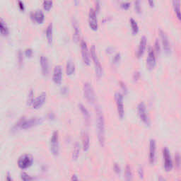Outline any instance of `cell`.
Wrapping results in <instances>:
<instances>
[{"label":"cell","instance_id":"6da1fadb","mask_svg":"<svg viewBox=\"0 0 181 181\" xmlns=\"http://www.w3.org/2000/svg\"><path fill=\"white\" fill-rule=\"evenodd\" d=\"M96 130L98 139L101 147L105 144V119L103 113L100 107H96Z\"/></svg>","mask_w":181,"mask_h":181},{"label":"cell","instance_id":"7a4b0ae2","mask_svg":"<svg viewBox=\"0 0 181 181\" xmlns=\"http://www.w3.org/2000/svg\"><path fill=\"white\" fill-rule=\"evenodd\" d=\"M43 123V119L39 117H32L29 118L21 117L13 127V130H17L19 129L27 130L33 127L40 125Z\"/></svg>","mask_w":181,"mask_h":181},{"label":"cell","instance_id":"3957f363","mask_svg":"<svg viewBox=\"0 0 181 181\" xmlns=\"http://www.w3.org/2000/svg\"><path fill=\"white\" fill-rule=\"evenodd\" d=\"M91 55L93 61V63H94L96 75H97L98 77H101L102 72H103V69H102V66L101 62H100L99 59L98 57L96 48L94 45H92L91 47Z\"/></svg>","mask_w":181,"mask_h":181},{"label":"cell","instance_id":"277c9868","mask_svg":"<svg viewBox=\"0 0 181 181\" xmlns=\"http://www.w3.org/2000/svg\"><path fill=\"white\" fill-rule=\"evenodd\" d=\"M33 163V156L30 154H26L19 157L17 164H18L19 169L25 170L31 166Z\"/></svg>","mask_w":181,"mask_h":181},{"label":"cell","instance_id":"5b68a950","mask_svg":"<svg viewBox=\"0 0 181 181\" xmlns=\"http://www.w3.org/2000/svg\"><path fill=\"white\" fill-rule=\"evenodd\" d=\"M50 151L52 154L54 156H58L59 152H60V142H59L58 131H54L52 132L50 138Z\"/></svg>","mask_w":181,"mask_h":181},{"label":"cell","instance_id":"8992f818","mask_svg":"<svg viewBox=\"0 0 181 181\" xmlns=\"http://www.w3.org/2000/svg\"><path fill=\"white\" fill-rule=\"evenodd\" d=\"M83 91H84V96L87 101L91 103H94L96 101V96L92 85L89 82L84 83V86H83Z\"/></svg>","mask_w":181,"mask_h":181},{"label":"cell","instance_id":"52a82bcc","mask_svg":"<svg viewBox=\"0 0 181 181\" xmlns=\"http://www.w3.org/2000/svg\"><path fill=\"white\" fill-rule=\"evenodd\" d=\"M137 112H138V115L139 118L143 122L145 125H149L150 124V119L149 115L147 114V107L144 102H141L138 104L137 106Z\"/></svg>","mask_w":181,"mask_h":181},{"label":"cell","instance_id":"ba28073f","mask_svg":"<svg viewBox=\"0 0 181 181\" xmlns=\"http://www.w3.org/2000/svg\"><path fill=\"white\" fill-rule=\"evenodd\" d=\"M115 99L116 101L117 113L120 118H123L125 115V109H124V102H123V95L122 93L117 92L115 94Z\"/></svg>","mask_w":181,"mask_h":181},{"label":"cell","instance_id":"9c48e42d","mask_svg":"<svg viewBox=\"0 0 181 181\" xmlns=\"http://www.w3.org/2000/svg\"><path fill=\"white\" fill-rule=\"evenodd\" d=\"M163 161H164V168L166 171H170L173 168V161H172L170 151L167 147L163 149Z\"/></svg>","mask_w":181,"mask_h":181},{"label":"cell","instance_id":"30bf717a","mask_svg":"<svg viewBox=\"0 0 181 181\" xmlns=\"http://www.w3.org/2000/svg\"><path fill=\"white\" fill-rule=\"evenodd\" d=\"M80 45L83 60H84L85 64H90V56H89V52L88 46H87V43L84 40H82L80 43Z\"/></svg>","mask_w":181,"mask_h":181},{"label":"cell","instance_id":"8fae6325","mask_svg":"<svg viewBox=\"0 0 181 181\" xmlns=\"http://www.w3.org/2000/svg\"><path fill=\"white\" fill-rule=\"evenodd\" d=\"M89 24L93 30H97L98 21L96 18V12L95 9L91 8L89 13Z\"/></svg>","mask_w":181,"mask_h":181},{"label":"cell","instance_id":"7c38bea8","mask_svg":"<svg viewBox=\"0 0 181 181\" xmlns=\"http://www.w3.org/2000/svg\"><path fill=\"white\" fill-rule=\"evenodd\" d=\"M156 54L154 50L151 47H149V51H148V57L147 59V65L149 69L154 68L156 65Z\"/></svg>","mask_w":181,"mask_h":181},{"label":"cell","instance_id":"4fadbf2b","mask_svg":"<svg viewBox=\"0 0 181 181\" xmlns=\"http://www.w3.org/2000/svg\"><path fill=\"white\" fill-rule=\"evenodd\" d=\"M62 79V69L60 65H56L54 67L53 74H52V80L55 84H60Z\"/></svg>","mask_w":181,"mask_h":181},{"label":"cell","instance_id":"5bb4252c","mask_svg":"<svg viewBox=\"0 0 181 181\" xmlns=\"http://www.w3.org/2000/svg\"><path fill=\"white\" fill-rule=\"evenodd\" d=\"M156 144L155 139H151L149 142V162L151 164H154L156 160Z\"/></svg>","mask_w":181,"mask_h":181},{"label":"cell","instance_id":"9a60e30c","mask_svg":"<svg viewBox=\"0 0 181 181\" xmlns=\"http://www.w3.org/2000/svg\"><path fill=\"white\" fill-rule=\"evenodd\" d=\"M46 98H47L46 93L45 92L41 93L38 97H36V99H34V101L32 105L33 108L35 109H38L39 108H40V107L44 104L45 101H46Z\"/></svg>","mask_w":181,"mask_h":181},{"label":"cell","instance_id":"2e32d148","mask_svg":"<svg viewBox=\"0 0 181 181\" xmlns=\"http://www.w3.org/2000/svg\"><path fill=\"white\" fill-rule=\"evenodd\" d=\"M40 62L41 66V70L44 76H47L49 73V61L48 59L45 55H42L40 57Z\"/></svg>","mask_w":181,"mask_h":181},{"label":"cell","instance_id":"e0dca14e","mask_svg":"<svg viewBox=\"0 0 181 181\" xmlns=\"http://www.w3.org/2000/svg\"><path fill=\"white\" fill-rule=\"evenodd\" d=\"M30 17H31L33 20L38 23H42L45 19L44 14H43L42 10L40 9H38L36 10V12H32L31 14H30Z\"/></svg>","mask_w":181,"mask_h":181},{"label":"cell","instance_id":"ac0fdd59","mask_svg":"<svg viewBox=\"0 0 181 181\" xmlns=\"http://www.w3.org/2000/svg\"><path fill=\"white\" fill-rule=\"evenodd\" d=\"M159 33H160V36L161 38V41H162V44L163 49L165 50V52H169L171 50V45H170L169 38H168L167 35L165 34L164 31H163L162 30H159Z\"/></svg>","mask_w":181,"mask_h":181},{"label":"cell","instance_id":"d6986e66","mask_svg":"<svg viewBox=\"0 0 181 181\" xmlns=\"http://www.w3.org/2000/svg\"><path fill=\"white\" fill-rule=\"evenodd\" d=\"M71 23H72V26L74 28V34H73V38L76 42H77L80 38V27L78 25V21L75 18H72V21H71Z\"/></svg>","mask_w":181,"mask_h":181},{"label":"cell","instance_id":"ffe728a7","mask_svg":"<svg viewBox=\"0 0 181 181\" xmlns=\"http://www.w3.org/2000/svg\"><path fill=\"white\" fill-rule=\"evenodd\" d=\"M82 147L84 151H88L90 147V137L86 131H84L82 134Z\"/></svg>","mask_w":181,"mask_h":181},{"label":"cell","instance_id":"44dd1931","mask_svg":"<svg viewBox=\"0 0 181 181\" xmlns=\"http://www.w3.org/2000/svg\"><path fill=\"white\" fill-rule=\"evenodd\" d=\"M146 45H147V38L146 36H142L140 39V42L139 44V47L137 52V55L138 57L142 55L146 49Z\"/></svg>","mask_w":181,"mask_h":181},{"label":"cell","instance_id":"7402d4cb","mask_svg":"<svg viewBox=\"0 0 181 181\" xmlns=\"http://www.w3.org/2000/svg\"><path fill=\"white\" fill-rule=\"evenodd\" d=\"M78 108H79L81 113H82V115L85 120V122H86L87 124H89V121H90V114H89V110H87L86 107L82 103L78 104Z\"/></svg>","mask_w":181,"mask_h":181},{"label":"cell","instance_id":"603a6c76","mask_svg":"<svg viewBox=\"0 0 181 181\" xmlns=\"http://www.w3.org/2000/svg\"><path fill=\"white\" fill-rule=\"evenodd\" d=\"M75 71V63L71 60H68L66 64V72L67 75H71Z\"/></svg>","mask_w":181,"mask_h":181},{"label":"cell","instance_id":"cb8c5ba5","mask_svg":"<svg viewBox=\"0 0 181 181\" xmlns=\"http://www.w3.org/2000/svg\"><path fill=\"white\" fill-rule=\"evenodd\" d=\"M0 31H1V33L3 35V36H8L9 28L6 24L5 21H4V19L2 18L0 19Z\"/></svg>","mask_w":181,"mask_h":181},{"label":"cell","instance_id":"d4e9b609","mask_svg":"<svg viewBox=\"0 0 181 181\" xmlns=\"http://www.w3.org/2000/svg\"><path fill=\"white\" fill-rule=\"evenodd\" d=\"M173 6L175 10V12L177 15L178 18L181 21V9H180V2L179 1H173Z\"/></svg>","mask_w":181,"mask_h":181},{"label":"cell","instance_id":"484cf974","mask_svg":"<svg viewBox=\"0 0 181 181\" xmlns=\"http://www.w3.org/2000/svg\"><path fill=\"white\" fill-rule=\"evenodd\" d=\"M46 38L49 43L52 41V23H50L46 28Z\"/></svg>","mask_w":181,"mask_h":181},{"label":"cell","instance_id":"4316f807","mask_svg":"<svg viewBox=\"0 0 181 181\" xmlns=\"http://www.w3.org/2000/svg\"><path fill=\"white\" fill-rule=\"evenodd\" d=\"M80 152V144L78 142H76L74 146V149L72 152V158L73 160H77L79 156Z\"/></svg>","mask_w":181,"mask_h":181},{"label":"cell","instance_id":"83f0119b","mask_svg":"<svg viewBox=\"0 0 181 181\" xmlns=\"http://www.w3.org/2000/svg\"><path fill=\"white\" fill-rule=\"evenodd\" d=\"M125 181H133V176H132V170H131V168L130 165H127L125 168Z\"/></svg>","mask_w":181,"mask_h":181},{"label":"cell","instance_id":"f1b7e54d","mask_svg":"<svg viewBox=\"0 0 181 181\" xmlns=\"http://www.w3.org/2000/svg\"><path fill=\"white\" fill-rule=\"evenodd\" d=\"M34 101V93L33 89H30L29 92H28V97H27V105L28 106H30L33 105V103Z\"/></svg>","mask_w":181,"mask_h":181},{"label":"cell","instance_id":"f546056e","mask_svg":"<svg viewBox=\"0 0 181 181\" xmlns=\"http://www.w3.org/2000/svg\"><path fill=\"white\" fill-rule=\"evenodd\" d=\"M130 24H131V26H132V29L133 33H137L139 31V26H138V25H137V21H135L133 18H131L130 19Z\"/></svg>","mask_w":181,"mask_h":181},{"label":"cell","instance_id":"4dcf8cb0","mask_svg":"<svg viewBox=\"0 0 181 181\" xmlns=\"http://www.w3.org/2000/svg\"><path fill=\"white\" fill-rule=\"evenodd\" d=\"M21 178L22 181H33V178L26 173H21Z\"/></svg>","mask_w":181,"mask_h":181},{"label":"cell","instance_id":"1f68e13d","mask_svg":"<svg viewBox=\"0 0 181 181\" xmlns=\"http://www.w3.org/2000/svg\"><path fill=\"white\" fill-rule=\"evenodd\" d=\"M52 4H53V2L52 1H44L43 2V8H44L45 10H49L52 7Z\"/></svg>","mask_w":181,"mask_h":181},{"label":"cell","instance_id":"d6a6232c","mask_svg":"<svg viewBox=\"0 0 181 181\" xmlns=\"http://www.w3.org/2000/svg\"><path fill=\"white\" fill-rule=\"evenodd\" d=\"M18 60H19V65L21 66V64H22L23 61V53H22V52H21V50H19L18 52Z\"/></svg>","mask_w":181,"mask_h":181},{"label":"cell","instance_id":"836d02e7","mask_svg":"<svg viewBox=\"0 0 181 181\" xmlns=\"http://www.w3.org/2000/svg\"><path fill=\"white\" fill-rule=\"evenodd\" d=\"M33 53V50L31 48H30V47H28V48H26L25 50V54L26 55L27 57H31Z\"/></svg>","mask_w":181,"mask_h":181},{"label":"cell","instance_id":"e575fe53","mask_svg":"<svg viewBox=\"0 0 181 181\" xmlns=\"http://www.w3.org/2000/svg\"><path fill=\"white\" fill-rule=\"evenodd\" d=\"M120 6H121V7H123L124 9H128L130 7V2H123L120 4Z\"/></svg>","mask_w":181,"mask_h":181},{"label":"cell","instance_id":"d590c367","mask_svg":"<svg viewBox=\"0 0 181 181\" xmlns=\"http://www.w3.org/2000/svg\"><path fill=\"white\" fill-rule=\"evenodd\" d=\"M155 48H156V52L159 53L161 50V47H160V43H159V41L158 39H156V42H155Z\"/></svg>","mask_w":181,"mask_h":181},{"label":"cell","instance_id":"8d00e7d4","mask_svg":"<svg viewBox=\"0 0 181 181\" xmlns=\"http://www.w3.org/2000/svg\"><path fill=\"white\" fill-rule=\"evenodd\" d=\"M134 8L137 12H141V7H140V3L139 2H134Z\"/></svg>","mask_w":181,"mask_h":181},{"label":"cell","instance_id":"74e56055","mask_svg":"<svg viewBox=\"0 0 181 181\" xmlns=\"http://www.w3.org/2000/svg\"><path fill=\"white\" fill-rule=\"evenodd\" d=\"M138 175L140 178H144V170L141 167H140L138 170Z\"/></svg>","mask_w":181,"mask_h":181},{"label":"cell","instance_id":"f35d334b","mask_svg":"<svg viewBox=\"0 0 181 181\" xmlns=\"http://www.w3.org/2000/svg\"><path fill=\"white\" fill-rule=\"evenodd\" d=\"M120 58V53H117V54L115 55L114 58H113V62H114V63L117 62H118V61H119Z\"/></svg>","mask_w":181,"mask_h":181},{"label":"cell","instance_id":"ab89813d","mask_svg":"<svg viewBox=\"0 0 181 181\" xmlns=\"http://www.w3.org/2000/svg\"><path fill=\"white\" fill-rule=\"evenodd\" d=\"M113 169H114V171H115V173H120V166L117 164V163H115Z\"/></svg>","mask_w":181,"mask_h":181},{"label":"cell","instance_id":"60d3db41","mask_svg":"<svg viewBox=\"0 0 181 181\" xmlns=\"http://www.w3.org/2000/svg\"><path fill=\"white\" fill-rule=\"evenodd\" d=\"M18 4H19V8H20V9H21V10H23V11L24 10L25 6H24V3H23V2L19 1V2H18Z\"/></svg>","mask_w":181,"mask_h":181},{"label":"cell","instance_id":"b9f144b4","mask_svg":"<svg viewBox=\"0 0 181 181\" xmlns=\"http://www.w3.org/2000/svg\"><path fill=\"white\" fill-rule=\"evenodd\" d=\"M6 181H14L12 176H11V174L9 173H8L7 175L6 176Z\"/></svg>","mask_w":181,"mask_h":181},{"label":"cell","instance_id":"7bdbcfd3","mask_svg":"<svg viewBox=\"0 0 181 181\" xmlns=\"http://www.w3.org/2000/svg\"><path fill=\"white\" fill-rule=\"evenodd\" d=\"M120 84H121V87H122V88H123L124 91H125V93H127V87H126L125 84H124L123 82H120Z\"/></svg>","mask_w":181,"mask_h":181},{"label":"cell","instance_id":"ee69618b","mask_svg":"<svg viewBox=\"0 0 181 181\" xmlns=\"http://www.w3.org/2000/svg\"><path fill=\"white\" fill-rule=\"evenodd\" d=\"M71 181H79V180H78V178L77 176V175L74 174V175H72V176H71Z\"/></svg>","mask_w":181,"mask_h":181},{"label":"cell","instance_id":"f6af8a7d","mask_svg":"<svg viewBox=\"0 0 181 181\" xmlns=\"http://www.w3.org/2000/svg\"><path fill=\"white\" fill-rule=\"evenodd\" d=\"M139 75H139V71H136V72H134V80L138 79Z\"/></svg>","mask_w":181,"mask_h":181},{"label":"cell","instance_id":"bcb514c9","mask_svg":"<svg viewBox=\"0 0 181 181\" xmlns=\"http://www.w3.org/2000/svg\"><path fill=\"white\" fill-rule=\"evenodd\" d=\"M100 2H97L96 3V13L97 12H99V8H100Z\"/></svg>","mask_w":181,"mask_h":181},{"label":"cell","instance_id":"7dc6e473","mask_svg":"<svg viewBox=\"0 0 181 181\" xmlns=\"http://www.w3.org/2000/svg\"><path fill=\"white\" fill-rule=\"evenodd\" d=\"M67 92H68V89H67V87H63V88L62 89V93H63V94L67 93Z\"/></svg>","mask_w":181,"mask_h":181},{"label":"cell","instance_id":"c3c4849f","mask_svg":"<svg viewBox=\"0 0 181 181\" xmlns=\"http://www.w3.org/2000/svg\"><path fill=\"white\" fill-rule=\"evenodd\" d=\"M158 181H165V180L163 177H161V176H159V177H158Z\"/></svg>","mask_w":181,"mask_h":181},{"label":"cell","instance_id":"681fc988","mask_svg":"<svg viewBox=\"0 0 181 181\" xmlns=\"http://www.w3.org/2000/svg\"><path fill=\"white\" fill-rule=\"evenodd\" d=\"M149 4H150V5H151V6H153L154 5V2H153V1H149Z\"/></svg>","mask_w":181,"mask_h":181}]
</instances>
